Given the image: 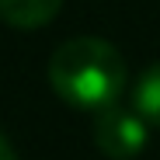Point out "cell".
I'll list each match as a JSON object with an SVG mask.
<instances>
[{
	"mask_svg": "<svg viewBox=\"0 0 160 160\" xmlns=\"http://www.w3.org/2000/svg\"><path fill=\"white\" fill-rule=\"evenodd\" d=\"M0 160H18V157H14V146L7 143V136H4V132H0Z\"/></svg>",
	"mask_w": 160,
	"mask_h": 160,
	"instance_id": "5b68a950",
	"label": "cell"
},
{
	"mask_svg": "<svg viewBox=\"0 0 160 160\" xmlns=\"http://www.w3.org/2000/svg\"><path fill=\"white\" fill-rule=\"evenodd\" d=\"M49 84L73 108L101 112L115 104L125 91V59L122 52L94 35L63 42L49 59Z\"/></svg>",
	"mask_w": 160,
	"mask_h": 160,
	"instance_id": "6da1fadb",
	"label": "cell"
},
{
	"mask_svg": "<svg viewBox=\"0 0 160 160\" xmlns=\"http://www.w3.org/2000/svg\"><path fill=\"white\" fill-rule=\"evenodd\" d=\"M94 146L108 160H132L139 157L150 136V122L136 108H122V104H108L94 115Z\"/></svg>",
	"mask_w": 160,
	"mask_h": 160,
	"instance_id": "7a4b0ae2",
	"label": "cell"
},
{
	"mask_svg": "<svg viewBox=\"0 0 160 160\" xmlns=\"http://www.w3.org/2000/svg\"><path fill=\"white\" fill-rule=\"evenodd\" d=\"M63 0H0V18L11 28H42L59 14Z\"/></svg>",
	"mask_w": 160,
	"mask_h": 160,
	"instance_id": "3957f363",
	"label": "cell"
},
{
	"mask_svg": "<svg viewBox=\"0 0 160 160\" xmlns=\"http://www.w3.org/2000/svg\"><path fill=\"white\" fill-rule=\"evenodd\" d=\"M132 108H136L150 125H160V63L146 66L132 87Z\"/></svg>",
	"mask_w": 160,
	"mask_h": 160,
	"instance_id": "277c9868",
	"label": "cell"
}]
</instances>
